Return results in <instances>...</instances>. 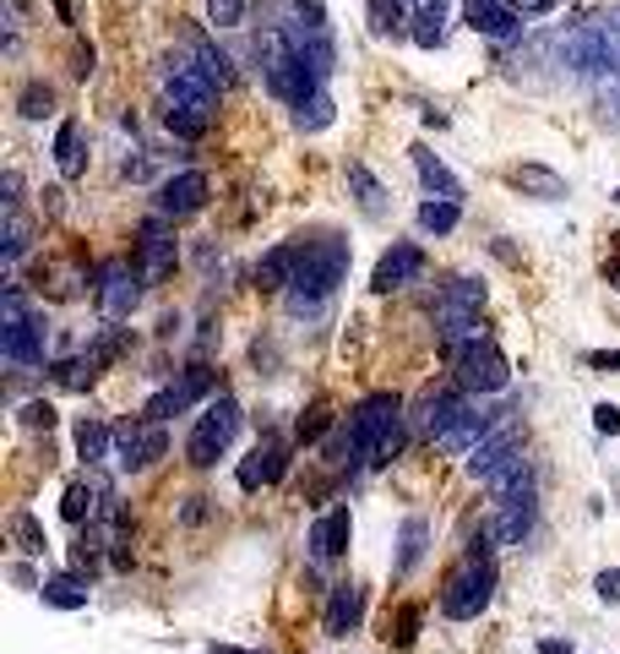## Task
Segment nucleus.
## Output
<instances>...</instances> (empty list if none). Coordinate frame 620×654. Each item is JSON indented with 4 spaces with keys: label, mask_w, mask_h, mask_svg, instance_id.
I'll return each instance as SVG.
<instances>
[{
    "label": "nucleus",
    "mask_w": 620,
    "mask_h": 654,
    "mask_svg": "<svg viewBox=\"0 0 620 654\" xmlns=\"http://www.w3.org/2000/svg\"><path fill=\"white\" fill-rule=\"evenodd\" d=\"M403 448V398L397 392H365L349 409V453L360 463H386Z\"/></svg>",
    "instance_id": "nucleus-1"
},
{
    "label": "nucleus",
    "mask_w": 620,
    "mask_h": 654,
    "mask_svg": "<svg viewBox=\"0 0 620 654\" xmlns=\"http://www.w3.org/2000/svg\"><path fill=\"white\" fill-rule=\"evenodd\" d=\"M496 534L485 529L474 545H468V556L457 562V573L446 579V589H441V611L452 616V622H474L490 600H496Z\"/></svg>",
    "instance_id": "nucleus-2"
},
{
    "label": "nucleus",
    "mask_w": 620,
    "mask_h": 654,
    "mask_svg": "<svg viewBox=\"0 0 620 654\" xmlns=\"http://www.w3.org/2000/svg\"><path fill=\"white\" fill-rule=\"evenodd\" d=\"M343 278H349V241H316V246H306L294 284L283 289V295H289V311H294V317L316 311L321 300H332V289H338Z\"/></svg>",
    "instance_id": "nucleus-3"
},
{
    "label": "nucleus",
    "mask_w": 620,
    "mask_h": 654,
    "mask_svg": "<svg viewBox=\"0 0 620 654\" xmlns=\"http://www.w3.org/2000/svg\"><path fill=\"white\" fill-rule=\"evenodd\" d=\"M0 349L11 366L33 371L44 366V349H50V317L28 306V295L17 284H6V327H0Z\"/></svg>",
    "instance_id": "nucleus-4"
},
{
    "label": "nucleus",
    "mask_w": 620,
    "mask_h": 654,
    "mask_svg": "<svg viewBox=\"0 0 620 654\" xmlns=\"http://www.w3.org/2000/svg\"><path fill=\"white\" fill-rule=\"evenodd\" d=\"M256 55H261V76H267V93L272 99H283V104H306L310 93L321 88V76L310 71L294 50H289V39H283V28H267L261 39H256Z\"/></svg>",
    "instance_id": "nucleus-5"
},
{
    "label": "nucleus",
    "mask_w": 620,
    "mask_h": 654,
    "mask_svg": "<svg viewBox=\"0 0 620 654\" xmlns=\"http://www.w3.org/2000/svg\"><path fill=\"white\" fill-rule=\"evenodd\" d=\"M235 431H240V403H235L229 392H218V398H213V403L202 409V420L190 426V437H186V463H190V469H213L218 458L229 453Z\"/></svg>",
    "instance_id": "nucleus-6"
},
{
    "label": "nucleus",
    "mask_w": 620,
    "mask_h": 654,
    "mask_svg": "<svg viewBox=\"0 0 620 654\" xmlns=\"http://www.w3.org/2000/svg\"><path fill=\"white\" fill-rule=\"evenodd\" d=\"M142 284H147V273H142L136 262H125V257H110L104 267H99V278H93V300H99L104 323H125V317L136 311Z\"/></svg>",
    "instance_id": "nucleus-7"
},
{
    "label": "nucleus",
    "mask_w": 620,
    "mask_h": 654,
    "mask_svg": "<svg viewBox=\"0 0 620 654\" xmlns=\"http://www.w3.org/2000/svg\"><path fill=\"white\" fill-rule=\"evenodd\" d=\"M452 360H457V382L468 392H500L512 382V360L496 349V338H468L452 349Z\"/></svg>",
    "instance_id": "nucleus-8"
},
{
    "label": "nucleus",
    "mask_w": 620,
    "mask_h": 654,
    "mask_svg": "<svg viewBox=\"0 0 620 654\" xmlns=\"http://www.w3.org/2000/svg\"><path fill=\"white\" fill-rule=\"evenodd\" d=\"M534 519H539V497H534V486H517V491L496 497V513H490V534H496V545H523V540L534 534Z\"/></svg>",
    "instance_id": "nucleus-9"
},
{
    "label": "nucleus",
    "mask_w": 620,
    "mask_h": 654,
    "mask_svg": "<svg viewBox=\"0 0 620 654\" xmlns=\"http://www.w3.org/2000/svg\"><path fill=\"white\" fill-rule=\"evenodd\" d=\"M560 61L582 76H599V71H616V33L610 28H577L566 44H560Z\"/></svg>",
    "instance_id": "nucleus-10"
},
{
    "label": "nucleus",
    "mask_w": 620,
    "mask_h": 654,
    "mask_svg": "<svg viewBox=\"0 0 620 654\" xmlns=\"http://www.w3.org/2000/svg\"><path fill=\"white\" fill-rule=\"evenodd\" d=\"M175 218H164V213H153L147 224H142V241H136V267L147 273V284H158V278H169L175 273V257H180V246H175V229H169Z\"/></svg>",
    "instance_id": "nucleus-11"
},
{
    "label": "nucleus",
    "mask_w": 620,
    "mask_h": 654,
    "mask_svg": "<svg viewBox=\"0 0 620 654\" xmlns=\"http://www.w3.org/2000/svg\"><path fill=\"white\" fill-rule=\"evenodd\" d=\"M164 453H169V431H164L158 420H147V426H125L121 437H115V463H121L125 474L153 469Z\"/></svg>",
    "instance_id": "nucleus-12"
},
{
    "label": "nucleus",
    "mask_w": 620,
    "mask_h": 654,
    "mask_svg": "<svg viewBox=\"0 0 620 654\" xmlns=\"http://www.w3.org/2000/svg\"><path fill=\"white\" fill-rule=\"evenodd\" d=\"M207 192H213V181L202 175V170H180V175H169L158 196H153V213H164V218H186V213H202L207 207Z\"/></svg>",
    "instance_id": "nucleus-13"
},
{
    "label": "nucleus",
    "mask_w": 620,
    "mask_h": 654,
    "mask_svg": "<svg viewBox=\"0 0 620 654\" xmlns=\"http://www.w3.org/2000/svg\"><path fill=\"white\" fill-rule=\"evenodd\" d=\"M283 39H289V50H294L321 82L338 71V44H332L327 28H310V22H300V17H289V22H283Z\"/></svg>",
    "instance_id": "nucleus-14"
},
{
    "label": "nucleus",
    "mask_w": 620,
    "mask_h": 654,
    "mask_svg": "<svg viewBox=\"0 0 620 654\" xmlns=\"http://www.w3.org/2000/svg\"><path fill=\"white\" fill-rule=\"evenodd\" d=\"M425 252L414 246V241H397L386 257L375 262V273H371V289L375 295H392V289H403V284H414V278H425Z\"/></svg>",
    "instance_id": "nucleus-15"
},
{
    "label": "nucleus",
    "mask_w": 620,
    "mask_h": 654,
    "mask_svg": "<svg viewBox=\"0 0 620 654\" xmlns=\"http://www.w3.org/2000/svg\"><path fill=\"white\" fill-rule=\"evenodd\" d=\"M202 392H213V371H207V366H186V377H180V382H169L164 392H153V398H147V420H158V426H164V420H175V415H180V409H190Z\"/></svg>",
    "instance_id": "nucleus-16"
},
{
    "label": "nucleus",
    "mask_w": 620,
    "mask_h": 654,
    "mask_svg": "<svg viewBox=\"0 0 620 654\" xmlns=\"http://www.w3.org/2000/svg\"><path fill=\"white\" fill-rule=\"evenodd\" d=\"M283 469H289V442L267 431V437L250 448L246 463H240V491H261V486L283 480Z\"/></svg>",
    "instance_id": "nucleus-17"
},
{
    "label": "nucleus",
    "mask_w": 620,
    "mask_h": 654,
    "mask_svg": "<svg viewBox=\"0 0 620 654\" xmlns=\"http://www.w3.org/2000/svg\"><path fill=\"white\" fill-rule=\"evenodd\" d=\"M349 540H354L349 508H332V513H321V519L310 523V556H316V562H338V556L349 551Z\"/></svg>",
    "instance_id": "nucleus-18"
},
{
    "label": "nucleus",
    "mask_w": 620,
    "mask_h": 654,
    "mask_svg": "<svg viewBox=\"0 0 620 654\" xmlns=\"http://www.w3.org/2000/svg\"><path fill=\"white\" fill-rule=\"evenodd\" d=\"M463 22L474 33H485V39H517V28H523V17L506 0H468L463 6Z\"/></svg>",
    "instance_id": "nucleus-19"
},
{
    "label": "nucleus",
    "mask_w": 620,
    "mask_h": 654,
    "mask_svg": "<svg viewBox=\"0 0 620 654\" xmlns=\"http://www.w3.org/2000/svg\"><path fill=\"white\" fill-rule=\"evenodd\" d=\"M365 616V589L360 584H332V600H327V638H349Z\"/></svg>",
    "instance_id": "nucleus-20"
},
{
    "label": "nucleus",
    "mask_w": 620,
    "mask_h": 654,
    "mask_svg": "<svg viewBox=\"0 0 620 654\" xmlns=\"http://www.w3.org/2000/svg\"><path fill=\"white\" fill-rule=\"evenodd\" d=\"M463 403H468V388L463 392H425V398H420V415H414V431H425V437L441 442V431L463 415Z\"/></svg>",
    "instance_id": "nucleus-21"
},
{
    "label": "nucleus",
    "mask_w": 620,
    "mask_h": 654,
    "mask_svg": "<svg viewBox=\"0 0 620 654\" xmlns=\"http://www.w3.org/2000/svg\"><path fill=\"white\" fill-rule=\"evenodd\" d=\"M300 257H306V246H294V241L289 246H272L267 257L256 262V284L261 289H289L294 273H300Z\"/></svg>",
    "instance_id": "nucleus-22"
},
{
    "label": "nucleus",
    "mask_w": 620,
    "mask_h": 654,
    "mask_svg": "<svg viewBox=\"0 0 620 654\" xmlns=\"http://www.w3.org/2000/svg\"><path fill=\"white\" fill-rule=\"evenodd\" d=\"M414 170H420V181H425V192L431 196H452V202H463V181L435 159L431 147H414Z\"/></svg>",
    "instance_id": "nucleus-23"
},
{
    "label": "nucleus",
    "mask_w": 620,
    "mask_h": 654,
    "mask_svg": "<svg viewBox=\"0 0 620 654\" xmlns=\"http://www.w3.org/2000/svg\"><path fill=\"white\" fill-rule=\"evenodd\" d=\"M349 192H354V202H360V213H365V218H386V207H392V202H386V186L375 181L360 159L349 164Z\"/></svg>",
    "instance_id": "nucleus-24"
},
{
    "label": "nucleus",
    "mask_w": 620,
    "mask_h": 654,
    "mask_svg": "<svg viewBox=\"0 0 620 654\" xmlns=\"http://www.w3.org/2000/svg\"><path fill=\"white\" fill-rule=\"evenodd\" d=\"M512 186L539 196V202H560V196H566V181H560L556 170H545V164H517V170H512Z\"/></svg>",
    "instance_id": "nucleus-25"
},
{
    "label": "nucleus",
    "mask_w": 620,
    "mask_h": 654,
    "mask_svg": "<svg viewBox=\"0 0 620 654\" xmlns=\"http://www.w3.org/2000/svg\"><path fill=\"white\" fill-rule=\"evenodd\" d=\"M409 39H414L420 50H441V44H446V6H441V0L420 6V11L409 17Z\"/></svg>",
    "instance_id": "nucleus-26"
},
{
    "label": "nucleus",
    "mask_w": 620,
    "mask_h": 654,
    "mask_svg": "<svg viewBox=\"0 0 620 654\" xmlns=\"http://www.w3.org/2000/svg\"><path fill=\"white\" fill-rule=\"evenodd\" d=\"M55 164H61L65 181H76L87 170V159H82V121H61V131H55Z\"/></svg>",
    "instance_id": "nucleus-27"
},
{
    "label": "nucleus",
    "mask_w": 620,
    "mask_h": 654,
    "mask_svg": "<svg viewBox=\"0 0 620 654\" xmlns=\"http://www.w3.org/2000/svg\"><path fill=\"white\" fill-rule=\"evenodd\" d=\"M39 594H44V605H55V611H82V605H87V579H82V573H61V579L39 584Z\"/></svg>",
    "instance_id": "nucleus-28"
},
{
    "label": "nucleus",
    "mask_w": 620,
    "mask_h": 654,
    "mask_svg": "<svg viewBox=\"0 0 620 654\" xmlns=\"http://www.w3.org/2000/svg\"><path fill=\"white\" fill-rule=\"evenodd\" d=\"M332 121H338V104L327 88H316L306 104H294V131H327Z\"/></svg>",
    "instance_id": "nucleus-29"
},
{
    "label": "nucleus",
    "mask_w": 620,
    "mask_h": 654,
    "mask_svg": "<svg viewBox=\"0 0 620 654\" xmlns=\"http://www.w3.org/2000/svg\"><path fill=\"white\" fill-rule=\"evenodd\" d=\"M441 300L446 306H457V311H485V300H490V289H485V278H446V289H441Z\"/></svg>",
    "instance_id": "nucleus-30"
},
{
    "label": "nucleus",
    "mask_w": 620,
    "mask_h": 654,
    "mask_svg": "<svg viewBox=\"0 0 620 654\" xmlns=\"http://www.w3.org/2000/svg\"><path fill=\"white\" fill-rule=\"evenodd\" d=\"M76 453L87 469H99L110 458V426L104 420H76Z\"/></svg>",
    "instance_id": "nucleus-31"
},
{
    "label": "nucleus",
    "mask_w": 620,
    "mask_h": 654,
    "mask_svg": "<svg viewBox=\"0 0 620 654\" xmlns=\"http://www.w3.org/2000/svg\"><path fill=\"white\" fill-rule=\"evenodd\" d=\"M457 218H463V202H452V196H431V202L420 207V229H425V235H452Z\"/></svg>",
    "instance_id": "nucleus-32"
},
{
    "label": "nucleus",
    "mask_w": 620,
    "mask_h": 654,
    "mask_svg": "<svg viewBox=\"0 0 620 654\" xmlns=\"http://www.w3.org/2000/svg\"><path fill=\"white\" fill-rule=\"evenodd\" d=\"M414 11H409V0H365V22H371V33H397L403 22H409Z\"/></svg>",
    "instance_id": "nucleus-33"
},
{
    "label": "nucleus",
    "mask_w": 620,
    "mask_h": 654,
    "mask_svg": "<svg viewBox=\"0 0 620 654\" xmlns=\"http://www.w3.org/2000/svg\"><path fill=\"white\" fill-rule=\"evenodd\" d=\"M11 540H17V551H22V556H44V551H50L44 523L33 519V513H22V508L11 513Z\"/></svg>",
    "instance_id": "nucleus-34"
},
{
    "label": "nucleus",
    "mask_w": 620,
    "mask_h": 654,
    "mask_svg": "<svg viewBox=\"0 0 620 654\" xmlns=\"http://www.w3.org/2000/svg\"><path fill=\"white\" fill-rule=\"evenodd\" d=\"M425 540H431V523L425 519H403V551H397V573H414L420 556H425Z\"/></svg>",
    "instance_id": "nucleus-35"
},
{
    "label": "nucleus",
    "mask_w": 620,
    "mask_h": 654,
    "mask_svg": "<svg viewBox=\"0 0 620 654\" xmlns=\"http://www.w3.org/2000/svg\"><path fill=\"white\" fill-rule=\"evenodd\" d=\"M17 115H22V121L55 115V88H50V82H28V88L17 93Z\"/></svg>",
    "instance_id": "nucleus-36"
},
{
    "label": "nucleus",
    "mask_w": 620,
    "mask_h": 654,
    "mask_svg": "<svg viewBox=\"0 0 620 654\" xmlns=\"http://www.w3.org/2000/svg\"><path fill=\"white\" fill-rule=\"evenodd\" d=\"M33 246V224L22 218V207H6V241H0V252L6 262H22V252Z\"/></svg>",
    "instance_id": "nucleus-37"
},
{
    "label": "nucleus",
    "mask_w": 620,
    "mask_h": 654,
    "mask_svg": "<svg viewBox=\"0 0 620 654\" xmlns=\"http://www.w3.org/2000/svg\"><path fill=\"white\" fill-rule=\"evenodd\" d=\"M190 50H196V61L207 65V76H213L218 88H229V82H235V65H229V55H224L218 44H207V39H190Z\"/></svg>",
    "instance_id": "nucleus-38"
},
{
    "label": "nucleus",
    "mask_w": 620,
    "mask_h": 654,
    "mask_svg": "<svg viewBox=\"0 0 620 654\" xmlns=\"http://www.w3.org/2000/svg\"><path fill=\"white\" fill-rule=\"evenodd\" d=\"M164 126L175 131V136H186V142H196V136H207V126H213V121H202V115H190V110L164 104Z\"/></svg>",
    "instance_id": "nucleus-39"
},
{
    "label": "nucleus",
    "mask_w": 620,
    "mask_h": 654,
    "mask_svg": "<svg viewBox=\"0 0 620 654\" xmlns=\"http://www.w3.org/2000/svg\"><path fill=\"white\" fill-rule=\"evenodd\" d=\"M207 22L213 28H240L246 22V0H207Z\"/></svg>",
    "instance_id": "nucleus-40"
},
{
    "label": "nucleus",
    "mask_w": 620,
    "mask_h": 654,
    "mask_svg": "<svg viewBox=\"0 0 620 654\" xmlns=\"http://www.w3.org/2000/svg\"><path fill=\"white\" fill-rule=\"evenodd\" d=\"M332 426V415H327V403H310L306 415H300V442H316L321 431Z\"/></svg>",
    "instance_id": "nucleus-41"
},
{
    "label": "nucleus",
    "mask_w": 620,
    "mask_h": 654,
    "mask_svg": "<svg viewBox=\"0 0 620 654\" xmlns=\"http://www.w3.org/2000/svg\"><path fill=\"white\" fill-rule=\"evenodd\" d=\"M289 11H294L300 22H310V28H327V6H321V0H289Z\"/></svg>",
    "instance_id": "nucleus-42"
},
{
    "label": "nucleus",
    "mask_w": 620,
    "mask_h": 654,
    "mask_svg": "<svg viewBox=\"0 0 620 654\" xmlns=\"http://www.w3.org/2000/svg\"><path fill=\"white\" fill-rule=\"evenodd\" d=\"M17 420H22L28 431H39V426H55V409H50V403H28Z\"/></svg>",
    "instance_id": "nucleus-43"
},
{
    "label": "nucleus",
    "mask_w": 620,
    "mask_h": 654,
    "mask_svg": "<svg viewBox=\"0 0 620 654\" xmlns=\"http://www.w3.org/2000/svg\"><path fill=\"white\" fill-rule=\"evenodd\" d=\"M593 426H599L604 437H616V431H620V409H616V403H599V409H593Z\"/></svg>",
    "instance_id": "nucleus-44"
},
{
    "label": "nucleus",
    "mask_w": 620,
    "mask_h": 654,
    "mask_svg": "<svg viewBox=\"0 0 620 654\" xmlns=\"http://www.w3.org/2000/svg\"><path fill=\"white\" fill-rule=\"evenodd\" d=\"M207 513H213V508H207V497H186V508H180V523H186V529H196V523L207 519Z\"/></svg>",
    "instance_id": "nucleus-45"
},
{
    "label": "nucleus",
    "mask_w": 620,
    "mask_h": 654,
    "mask_svg": "<svg viewBox=\"0 0 620 654\" xmlns=\"http://www.w3.org/2000/svg\"><path fill=\"white\" fill-rule=\"evenodd\" d=\"M414 627H420V611L409 605V611L397 616V633H386V638H397V644H414Z\"/></svg>",
    "instance_id": "nucleus-46"
},
{
    "label": "nucleus",
    "mask_w": 620,
    "mask_h": 654,
    "mask_svg": "<svg viewBox=\"0 0 620 654\" xmlns=\"http://www.w3.org/2000/svg\"><path fill=\"white\" fill-rule=\"evenodd\" d=\"M0 192H6V207H22V175H17V170H6Z\"/></svg>",
    "instance_id": "nucleus-47"
},
{
    "label": "nucleus",
    "mask_w": 620,
    "mask_h": 654,
    "mask_svg": "<svg viewBox=\"0 0 620 654\" xmlns=\"http://www.w3.org/2000/svg\"><path fill=\"white\" fill-rule=\"evenodd\" d=\"M588 366H593V371H620V349H593Z\"/></svg>",
    "instance_id": "nucleus-48"
},
{
    "label": "nucleus",
    "mask_w": 620,
    "mask_h": 654,
    "mask_svg": "<svg viewBox=\"0 0 620 654\" xmlns=\"http://www.w3.org/2000/svg\"><path fill=\"white\" fill-rule=\"evenodd\" d=\"M593 589H599V600H610V605H616V600H620V573H599V584H593Z\"/></svg>",
    "instance_id": "nucleus-49"
},
{
    "label": "nucleus",
    "mask_w": 620,
    "mask_h": 654,
    "mask_svg": "<svg viewBox=\"0 0 620 654\" xmlns=\"http://www.w3.org/2000/svg\"><path fill=\"white\" fill-rule=\"evenodd\" d=\"M506 6H512L517 17H539V11H550L556 0H506Z\"/></svg>",
    "instance_id": "nucleus-50"
},
{
    "label": "nucleus",
    "mask_w": 620,
    "mask_h": 654,
    "mask_svg": "<svg viewBox=\"0 0 620 654\" xmlns=\"http://www.w3.org/2000/svg\"><path fill=\"white\" fill-rule=\"evenodd\" d=\"M71 71H76V76H93V44L76 50V65H71Z\"/></svg>",
    "instance_id": "nucleus-51"
},
{
    "label": "nucleus",
    "mask_w": 620,
    "mask_h": 654,
    "mask_svg": "<svg viewBox=\"0 0 620 654\" xmlns=\"http://www.w3.org/2000/svg\"><path fill=\"white\" fill-rule=\"evenodd\" d=\"M539 654H571V638H539Z\"/></svg>",
    "instance_id": "nucleus-52"
},
{
    "label": "nucleus",
    "mask_w": 620,
    "mask_h": 654,
    "mask_svg": "<svg viewBox=\"0 0 620 654\" xmlns=\"http://www.w3.org/2000/svg\"><path fill=\"white\" fill-rule=\"evenodd\" d=\"M604 278H610V284L620 289V257H616V262H604Z\"/></svg>",
    "instance_id": "nucleus-53"
},
{
    "label": "nucleus",
    "mask_w": 620,
    "mask_h": 654,
    "mask_svg": "<svg viewBox=\"0 0 620 654\" xmlns=\"http://www.w3.org/2000/svg\"><path fill=\"white\" fill-rule=\"evenodd\" d=\"M207 654H250V650H235V644H207Z\"/></svg>",
    "instance_id": "nucleus-54"
},
{
    "label": "nucleus",
    "mask_w": 620,
    "mask_h": 654,
    "mask_svg": "<svg viewBox=\"0 0 620 654\" xmlns=\"http://www.w3.org/2000/svg\"><path fill=\"white\" fill-rule=\"evenodd\" d=\"M599 28H610V33H620V6L610 11V17H604V22H599Z\"/></svg>",
    "instance_id": "nucleus-55"
},
{
    "label": "nucleus",
    "mask_w": 620,
    "mask_h": 654,
    "mask_svg": "<svg viewBox=\"0 0 620 654\" xmlns=\"http://www.w3.org/2000/svg\"><path fill=\"white\" fill-rule=\"evenodd\" d=\"M616 202H620V186H616Z\"/></svg>",
    "instance_id": "nucleus-56"
}]
</instances>
